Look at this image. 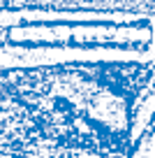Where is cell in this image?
<instances>
[{
    "instance_id": "1",
    "label": "cell",
    "mask_w": 155,
    "mask_h": 158,
    "mask_svg": "<svg viewBox=\"0 0 155 158\" xmlns=\"http://www.w3.org/2000/svg\"><path fill=\"white\" fill-rule=\"evenodd\" d=\"M155 63H54L0 72V158H130Z\"/></svg>"
}]
</instances>
